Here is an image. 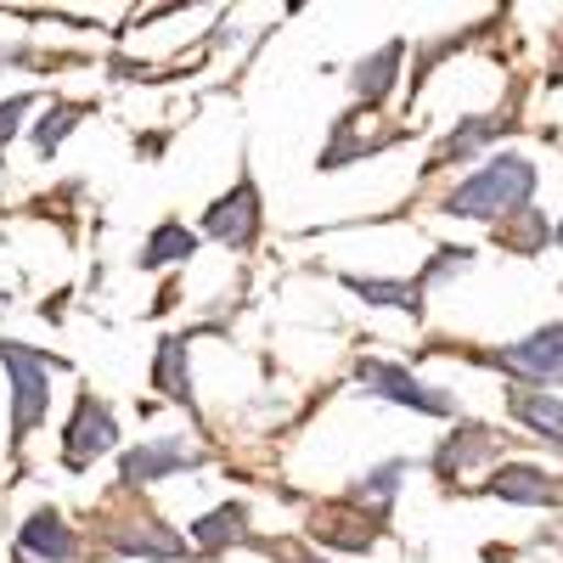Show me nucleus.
Wrapping results in <instances>:
<instances>
[{
	"label": "nucleus",
	"mask_w": 563,
	"mask_h": 563,
	"mask_svg": "<svg viewBox=\"0 0 563 563\" xmlns=\"http://www.w3.org/2000/svg\"><path fill=\"white\" fill-rule=\"evenodd\" d=\"M536 198V169L530 158H490L485 169H474L456 192L445 198V214H467V220H496L507 209H525Z\"/></svg>",
	"instance_id": "nucleus-1"
},
{
	"label": "nucleus",
	"mask_w": 563,
	"mask_h": 563,
	"mask_svg": "<svg viewBox=\"0 0 563 563\" xmlns=\"http://www.w3.org/2000/svg\"><path fill=\"white\" fill-rule=\"evenodd\" d=\"M0 366L12 378V445H23L29 429L45 417V406H52V355L7 339L0 344Z\"/></svg>",
	"instance_id": "nucleus-2"
},
{
	"label": "nucleus",
	"mask_w": 563,
	"mask_h": 563,
	"mask_svg": "<svg viewBox=\"0 0 563 563\" xmlns=\"http://www.w3.org/2000/svg\"><path fill=\"white\" fill-rule=\"evenodd\" d=\"M479 361L512 372V378H525V384H558V378H563V321L541 327V333L507 344V350H496V355H479Z\"/></svg>",
	"instance_id": "nucleus-3"
},
{
	"label": "nucleus",
	"mask_w": 563,
	"mask_h": 563,
	"mask_svg": "<svg viewBox=\"0 0 563 563\" xmlns=\"http://www.w3.org/2000/svg\"><path fill=\"white\" fill-rule=\"evenodd\" d=\"M361 384H366L372 395H384V400H395V406H411V411H429V417H451V411H456V400H451L445 389L417 384L411 372L395 366V361H361Z\"/></svg>",
	"instance_id": "nucleus-4"
},
{
	"label": "nucleus",
	"mask_w": 563,
	"mask_h": 563,
	"mask_svg": "<svg viewBox=\"0 0 563 563\" xmlns=\"http://www.w3.org/2000/svg\"><path fill=\"white\" fill-rule=\"evenodd\" d=\"M203 231H209V238H220L225 249H243V254L254 249V238H260V192H254V180H249V175L231 186L220 203H209Z\"/></svg>",
	"instance_id": "nucleus-5"
},
{
	"label": "nucleus",
	"mask_w": 563,
	"mask_h": 563,
	"mask_svg": "<svg viewBox=\"0 0 563 563\" xmlns=\"http://www.w3.org/2000/svg\"><path fill=\"white\" fill-rule=\"evenodd\" d=\"M113 440H119L113 411H108L97 395H79V406H74V417H68V429H63V462H68V467H85L90 456L113 451Z\"/></svg>",
	"instance_id": "nucleus-6"
},
{
	"label": "nucleus",
	"mask_w": 563,
	"mask_h": 563,
	"mask_svg": "<svg viewBox=\"0 0 563 563\" xmlns=\"http://www.w3.org/2000/svg\"><path fill=\"white\" fill-rule=\"evenodd\" d=\"M12 563H79V536L68 530V519L57 507H40L34 519L18 530Z\"/></svg>",
	"instance_id": "nucleus-7"
},
{
	"label": "nucleus",
	"mask_w": 563,
	"mask_h": 563,
	"mask_svg": "<svg viewBox=\"0 0 563 563\" xmlns=\"http://www.w3.org/2000/svg\"><path fill=\"white\" fill-rule=\"evenodd\" d=\"M198 462H203V456L186 445V440H147V445L124 451L119 479H124V485H158V479L186 474V467H198Z\"/></svg>",
	"instance_id": "nucleus-8"
},
{
	"label": "nucleus",
	"mask_w": 563,
	"mask_h": 563,
	"mask_svg": "<svg viewBox=\"0 0 563 563\" xmlns=\"http://www.w3.org/2000/svg\"><path fill=\"white\" fill-rule=\"evenodd\" d=\"M400 57H406V40H389L378 57L355 63V74H350L355 102H372V108H378V102L389 97V90H395V68H400Z\"/></svg>",
	"instance_id": "nucleus-9"
},
{
	"label": "nucleus",
	"mask_w": 563,
	"mask_h": 563,
	"mask_svg": "<svg viewBox=\"0 0 563 563\" xmlns=\"http://www.w3.org/2000/svg\"><path fill=\"white\" fill-rule=\"evenodd\" d=\"M507 411L525 422V429H536L541 440H558L563 445V400L558 395H541V389H512L507 395Z\"/></svg>",
	"instance_id": "nucleus-10"
},
{
	"label": "nucleus",
	"mask_w": 563,
	"mask_h": 563,
	"mask_svg": "<svg viewBox=\"0 0 563 563\" xmlns=\"http://www.w3.org/2000/svg\"><path fill=\"white\" fill-rule=\"evenodd\" d=\"M490 496L525 501V507H552V479L541 474V467L512 462V467H496V474H490Z\"/></svg>",
	"instance_id": "nucleus-11"
},
{
	"label": "nucleus",
	"mask_w": 563,
	"mask_h": 563,
	"mask_svg": "<svg viewBox=\"0 0 563 563\" xmlns=\"http://www.w3.org/2000/svg\"><path fill=\"white\" fill-rule=\"evenodd\" d=\"M113 547H119V552H130V558H158V563L186 558V541H180V536H169L164 525H124V530L113 536Z\"/></svg>",
	"instance_id": "nucleus-12"
},
{
	"label": "nucleus",
	"mask_w": 563,
	"mask_h": 563,
	"mask_svg": "<svg viewBox=\"0 0 563 563\" xmlns=\"http://www.w3.org/2000/svg\"><path fill=\"white\" fill-rule=\"evenodd\" d=\"M198 254V231H186L180 220H164L153 238H147V249H141V265L147 271H158V265H175V260H192Z\"/></svg>",
	"instance_id": "nucleus-13"
},
{
	"label": "nucleus",
	"mask_w": 563,
	"mask_h": 563,
	"mask_svg": "<svg viewBox=\"0 0 563 563\" xmlns=\"http://www.w3.org/2000/svg\"><path fill=\"white\" fill-rule=\"evenodd\" d=\"M243 525H249V512H243L238 501H225V507L203 512V519L192 525V547L220 552V547H231V541H243Z\"/></svg>",
	"instance_id": "nucleus-14"
},
{
	"label": "nucleus",
	"mask_w": 563,
	"mask_h": 563,
	"mask_svg": "<svg viewBox=\"0 0 563 563\" xmlns=\"http://www.w3.org/2000/svg\"><path fill=\"white\" fill-rule=\"evenodd\" d=\"M153 384H158L175 406H192V378H186V344H180V339H164V344H158Z\"/></svg>",
	"instance_id": "nucleus-15"
},
{
	"label": "nucleus",
	"mask_w": 563,
	"mask_h": 563,
	"mask_svg": "<svg viewBox=\"0 0 563 563\" xmlns=\"http://www.w3.org/2000/svg\"><path fill=\"white\" fill-rule=\"evenodd\" d=\"M350 288L366 299V305H395V310H411V316H422V288L417 282H372V276H344Z\"/></svg>",
	"instance_id": "nucleus-16"
},
{
	"label": "nucleus",
	"mask_w": 563,
	"mask_h": 563,
	"mask_svg": "<svg viewBox=\"0 0 563 563\" xmlns=\"http://www.w3.org/2000/svg\"><path fill=\"white\" fill-rule=\"evenodd\" d=\"M316 536H321V541H333V547H344V552H366L372 536H378V519L350 525V519H339V512H321V519H316Z\"/></svg>",
	"instance_id": "nucleus-17"
},
{
	"label": "nucleus",
	"mask_w": 563,
	"mask_h": 563,
	"mask_svg": "<svg viewBox=\"0 0 563 563\" xmlns=\"http://www.w3.org/2000/svg\"><path fill=\"white\" fill-rule=\"evenodd\" d=\"M507 130V113H490V119H467L451 141H445V147H440V158H467V153H479L485 147V141L490 135H501Z\"/></svg>",
	"instance_id": "nucleus-18"
},
{
	"label": "nucleus",
	"mask_w": 563,
	"mask_h": 563,
	"mask_svg": "<svg viewBox=\"0 0 563 563\" xmlns=\"http://www.w3.org/2000/svg\"><path fill=\"white\" fill-rule=\"evenodd\" d=\"M400 474H406V462H384L378 474H366V479L355 485V501H361V507L372 501V519H384V507L395 501V485H400Z\"/></svg>",
	"instance_id": "nucleus-19"
},
{
	"label": "nucleus",
	"mask_w": 563,
	"mask_h": 563,
	"mask_svg": "<svg viewBox=\"0 0 563 563\" xmlns=\"http://www.w3.org/2000/svg\"><path fill=\"white\" fill-rule=\"evenodd\" d=\"M85 119V102H63V108H52L45 113V124L34 130V147H40V158H52L57 153V141H68V130Z\"/></svg>",
	"instance_id": "nucleus-20"
},
{
	"label": "nucleus",
	"mask_w": 563,
	"mask_h": 563,
	"mask_svg": "<svg viewBox=\"0 0 563 563\" xmlns=\"http://www.w3.org/2000/svg\"><path fill=\"white\" fill-rule=\"evenodd\" d=\"M467 260H474V254H467V249H440V260H434L429 271H422V276H417V288H422V294H429V288H434V282H445L451 271H467Z\"/></svg>",
	"instance_id": "nucleus-21"
},
{
	"label": "nucleus",
	"mask_w": 563,
	"mask_h": 563,
	"mask_svg": "<svg viewBox=\"0 0 563 563\" xmlns=\"http://www.w3.org/2000/svg\"><path fill=\"white\" fill-rule=\"evenodd\" d=\"M29 113V97H12V102H0V147L12 141V130H18V119Z\"/></svg>",
	"instance_id": "nucleus-22"
},
{
	"label": "nucleus",
	"mask_w": 563,
	"mask_h": 563,
	"mask_svg": "<svg viewBox=\"0 0 563 563\" xmlns=\"http://www.w3.org/2000/svg\"><path fill=\"white\" fill-rule=\"evenodd\" d=\"M7 63H29V52H23V45H0V68H7Z\"/></svg>",
	"instance_id": "nucleus-23"
},
{
	"label": "nucleus",
	"mask_w": 563,
	"mask_h": 563,
	"mask_svg": "<svg viewBox=\"0 0 563 563\" xmlns=\"http://www.w3.org/2000/svg\"><path fill=\"white\" fill-rule=\"evenodd\" d=\"M558 243H563V225H558Z\"/></svg>",
	"instance_id": "nucleus-24"
}]
</instances>
